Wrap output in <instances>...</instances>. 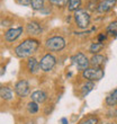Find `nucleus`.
<instances>
[{
    "label": "nucleus",
    "mask_w": 117,
    "mask_h": 124,
    "mask_svg": "<svg viewBox=\"0 0 117 124\" xmlns=\"http://www.w3.org/2000/svg\"><path fill=\"white\" fill-rule=\"evenodd\" d=\"M81 5V0H69L68 9L70 11H77L79 9V6Z\"/></svg>",
    "instance_id": "obj_16"
},
{
    "label": "nucleus",
    "mask_w": 117,
    "mask_h": 124,
    "mask_svg": "<svg viewBox=\"0 0 117 124\" xmlns=\"http://www.w3.org/2000/svg\"><path fill=\"white\" fill-rule=\"evenodd\" d=\"M29 90H30V88H29V85L26 80H20V81H18L16 84V86H15V92H16V94L18 95V96H20V97L27 96V95L29 94Z\"/></svg>",
    "instance_id": "obj_7"
},
{
    "label": "nucleus",
    "mask_w": 117,
    "mask_h": 124,
    "mask_svg": "<svg viewBox=\"0 0 117 124\" xmlns=\"http://www.w3.org/2000/svg\"><path fill=\"white\" fill-rule=\"evenodd\" d=\"M0 96L2 99L8 101V99H11V97H13V92L8 87H1L0 88Z\"/></svg>",
    "instance_id": "obj_15"
},
{
    "label": "nucleus",
    "mask_w": 117,
    "mask_h": 124,
    "mask_svg": "<svg viewBox=\"0 0 117 124\" xmlns=\"http://www.w3.org/2000/svg\"><path fill=\"white\" fill-rule=\"evenodd\" d=\"M27 109H28L29 113L35 114V113H37V111H38V105H37V103L32 101L30 103H28V105H27Z\"/></svg>",
    "instance_id": "obj_20"
},
{
    "label": "nucleus",
    "mask_w": 117,
    "mask_h": 124,
    "mask_svg": "<svg viewBox=\"0 0 117 124\" xmlns=\"http://www.w3.org/2000/svg\"><path fill=\"white\" fill-rule=\"evenodd\" d=\"M104 47V43L101 42H98V43H92L90 45V49H89V51H90L91 53H94V54H96V53L100 52V50Z\"/></svg>",
    "instance_id": "obj_18"
},
{
    "label": "nucleus",
    "mask_w": 117,
    "mask_h": 124,
    "mask_svg": "<svg viewBox=\"0 0 117 124\" xmlns=\"http://www.w3.org/2000/svg\"><path fill=\"white\" fill-rule=\"evenodd\" d=\"M19 5H23V6H28L30 5V0H16Z\"/></svg>",
    "instance_id": "obj_24"
},
{
    "label": "nucleus",
    "mask_w": 117,
    "mask_h": 124,
    "mask_svg": "<svg viewBox=\"0 0 117 124\" xmlns=\"http://www.w3.org/2000/svg\"><path fill=\"white\" fill-rule=\"evenodd\" d=\"M107 31H108L109 33L116 32V31H117V22H114V23H111L110 25L107 27Z\"/></svg>",
    "instance_id": "obj_23"
},
{
    "label": "nucleus",
    "mask_w": 117,
    "mask_h": 124,
    "mask_svg": "<svg viewBox=\"0 0 117 124\" xmlns=\"http://www.w3.org/2000/svg\"><path fill=\"white\" fill-rule=\"evenodd\" d=\"M106 104L108 106H115V105H117V88L115 90H113L106 97Z\"/></svg>",
    "instance_id": "obj_14"
},
{
    "label": "nucleus",
    "mask_w": 117,
    "mask_h": 124,
    "mask_svg": "<svg viewBox=\"0 0 117 124\" xmlns=\"http://www.w3.org/2000/svg\"><path fill=\"white\" fill-rule=\"evenodd\" d=\"M98 39H99V42L102 43V41H105V39H106V35H104V34H100V35L98 36Z\"/></svg>",
    "instance_id": "obj_25"
},
{
    "label": "nucleus",
    "mask_w": 117,
    "mask_h": 124,
    "mask_svg": "<svg viewBox=\"0 0 117 124\" xmlns=\"http://www.w3.org/2000/svg\"><path fill=\"white\" fill-rule=\"evenodd\" d=\"M38 45L39 43L36 39H25L23 43H20L19 45L15 49V53H16V55L18 58H22V59L28 58L34 52H36V50L38 49Z\"/></svg>",
    "instance_id": "obj_1"
},
{
    "label": "nucleus",
    "mask_w": 117,
    "mask_h": 124,
    "mask_svg": "<svg viewBox=\"0 0 117 124\" xmlns=\"http://www.w3.org/2000/svg\"><path fill=\"white\" fill-rule=\"evenodd\" d=\"M83 78L88 79L89 81H97L104 77V70L101 68H88L82 72Z\"/></svg>",
    "instance_id": "obj_4"
},
{
    "label": "nucleus",
    "mask_w": 117,
    "mask_h": 124,
    "mask_svg": "<svg viewBox=\"0 0 117 124\" xmlns=\"http://www.w3.org/2000/svg\"><path fill=\"white\" fill-rule=\"evenodd\" d=\"M23 33V28L22 27H17V28H10L9 31H7L5 33V39L8 42H14L15 39H17L22 35Z\"/></svg>",
    "instance_id": "obj_8"
},
{
    "label": "nucleus",
    "mask_w": 117,
    "mask_h": 124,
    "mask_svg": "<svg viewBox=\"0 0 117 124\" xmlns=\"http://www.w3.org/2000/svg\"><path fill=\"white\" fill-rule=\"evenodd\" d=\"M45 45L51 51H61L65 47V41L61 36H53L46 41Z\"/></svg>",
    "instance_id": "obj_3"
},
{
    "label": "nucleus",
    "mask_w": 117,
    "mask_h": 124,
    "mask_svg": "<svg viewBox=\"0 0 117 124\" xmlns=\"http://www.w3.org/2000/svg\"><path fill=\"white\" fill-rule=\"evenodd\" d=\"M104 62H105V58L102 55H100V54H95L90 60V63L94 65L95 68H100L101 65L104 64Z\"/></svg>",
    "instance_id": "obj_13"
},
{
    "label": "nucleus",
    "mask_w": 117,
    "mask_h": 124,
    "mask_svg": "<svg viewBox=\"0 0 117 124\" xmlns=\"http://www.w3.org/2000/svg\"><path fill=\"white\" fill-rule=\"evenodd\" d=\"M27 68H28V70L32 73H35V72H37V70H38L41 67H39V63L37 62V60L35 59V58H30V59H28V61H27Z\"/></svg>",
    "instance_id": "obj_12"
},
{
    "label": "nucleus",
    "mask_w": 117,
    "mask_h": 124,
    "mask_svg": "<svg viewBox=\"0 0 117 124\" xmlns=\"http://www.w3.org/2000/svg\"><path fill=\"white\" fill-rule=\"evenodd\" d=\"M117 3V0H102L98 5V13H107L108 10H110Z\"/></svg>",
    "instance_id": "obj_9"
},
{
    "label": "nucleus",
    "mask_w": 117,
    "mask_h": 124,
    "mask_svg": "<svg viewBox=\"0 0 117 124\" xmlns=\"http://www.w3.org/2000/svg\"><path fill=\"white\" fill-rule=\"evenodd\" d=\"M61 122H62L63 124H68V121H66V118H62Z\"/></svg>",
    "instance_id": "obj_26"
},
{
    "label": "nucleus",
    "mask_w": 117,
    "mask_h": 124,
    "mask_svg": "<svg viewBox=\"0 0 117 124\" xmlns=\"http://www.w3.org/2000/svg\"><path fill=\"white\" fill-rule=\"evenodd\" d=\"M44 5V0H30V6L34 10H41Z\"/></svg>",
    "instance_id": "obj_19"
},
{
    "label": "nucleus",
    "mask_w": 117,
    "mask_h": 124,
    "mask_svg": "<svg viewBox=\"0 0 117 124\" xmlns=\"http://www.w3.org/2000/svg\"><path fill=\"white\" fill-rule=\"evenodd\" d=\"M74 20L79 28L85 30L89 26L90 23V16L88 14L87 10L85 9H78L77 11H74Z\"/></svg>",
    "instance_id": "obj_2"
},
{
    "label": "nucleus",
    "mask_w": 117,
    "mask_h": 124,
    "mask_svg": "<svg viewBox=\"0 0 117 124\" xmlns=\"http://www.w3.org/2000/svg\"><path fill=\"white\" fill-rule=\"evenodd\" d=\"M26 32L29 35H38L42 32V27L36 22H29L26 26Z\"/></svg>",
    "instance_id": "obj_10"
},
{
    "label": "nucleus",
    "mask_w": 117,
    "mask_h": 124,
    "mask_svg": "<svg viewBox=\"0 0 117 124\" xmlns=\"http://www.w3.org/2000/svg\"><path fill=\"white\" fill-rule=\"evenodd\" d=\"M94 88H95V85H94V82H92V81H89V82H87V84H85V85L82 86V88H81L82 96H86V95H88Z\"/></svg>",
    "instance_id": "obj_17"
},
{
    "label": "nucleus",
    "mask_w": 117,
    "mask_h": 124,
    "mask_svg": "<svg viewBox=\"0 0 117 124\" xmlns=\"http://www.w3.org/2000/svg\"><path fill=\"white\" fill-rule=\"evenodd\" d=\"M72 62H73V64L77 67V69L82 70V71H85L86 69H88V67L90 64V62L88 61L87 56H86L83 53H77V54L72 58Z\"/></svg>",
    "instance_id": "obj_5"
},
{
    "label": "nucleus",
    "mask_w": 117,
    "mask_h": 124,
    "mask_svg": "<svg viewBox=\"0 0 117 124\" xmlns=\"http://www.w3.org/2000/svg\"><path fill=\"white\" fill-rule=\"evenodd\" d=\"M50 2L54 5V6H58V7H63L69 2V0H49Z\"/></svg>",
    "instance_id": "obj_22"
},
{
    "label": "nucleus",
    "mask_w": 117,
    "mask_h": 124,
    "mask_svg": "<svg viewBox=\"0 0 117 124\" xmlns=\"http://www.w3.org/2000/svg\"><path fill=\"white\" fill-rule=\"evenodd\" d=\"M55 63H56V60L52 54H45V55L41 59L39 67H41V69H42L43 71L47 72V71H50V70H52V69L54 68Z\"/></svg>",
    "instance_id": "obj_6"
},
{
    "label": "nucleus",
    "mask_w": 117,
    "mask_h": 124,
    "mask_svg": "<svg viewBox=\"0 0 117 124\" xmlns=\"http://www.w3.org/2000/svg\"><path fill=\"white\" fill-rule=\"evenodd\" d=\"M98 123V117L96 116H89V117L82 120L79 124H97Z\"/></svg>",
    "instance_id": "obj_21"
},
{
    "label": "nucleus",
    "mask_w": 117,
    "mask_h": 124,
    "mask_svg": "<svg viewBox=\"0 0 117 124\" xmlns=\"http://www.w3.org/2000/svg\"><path fill=\"white\" fill-rule=\"evenodd\" d=\"M105 124H113V123H109V122H108V123H105Z\"/></svg>",
    "instance_id": "obj_27"
},
{
    "label": "nucleus",
    "mask_w": 117,
    "mask_h": 124,
    "mask_svg": "<svg viewBox=\"0 0 117 124\" xmlns=\"http://www.w3.org/2000/svg\"><path fill=\"white\" fill-rule=\"evenodd\" d=\"M30 98H32L33 101H35V103L38 104V103H43V101H45L46 94L44 92H42V90H36V92H34L32 94Z\"/></svg>",
    "instance_id": "obj_11"
}]
</instances>
